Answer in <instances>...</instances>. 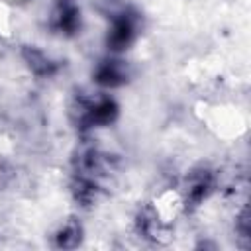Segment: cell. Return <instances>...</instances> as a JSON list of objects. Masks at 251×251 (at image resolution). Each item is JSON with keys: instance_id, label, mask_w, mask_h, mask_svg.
<instances>
[{"instance_id": "cell-1", "label": "cell", "mask_w": 251, "mask_h": 251, "mask_svg": "<svg viewBox=\"0 0 251 251\" xmlns=\"http://www.w3.org/2000/svg\"><path fill=\"white\" fill-rule=\"evenodd\" d=\"M118 104L106 94H76L71 104V116L80 129L104 127L116 122Z\"/></svg>"}, {"instance_id": "cell-2", "label": "cell", "mask_w": 251, "mask_h": 251, "mask_svg": "<svg viewBox=\"0 0 251 251\" xmlns=\"http://www.w3.org/2000/svg\"><path fill=\"white\" fill-rule=\"evenodd\" d=\"M137 27H139V16L137 12L126 8L120 10L112 16V25L106 35V45L112 53H122L126 51L137 37Z\"/></svg>"}, {"instance_id": "cell-3", "label": "cell", "mask_w": 251, "mask_h": 251, "mask_svg": "<svg viewBox=\"0 0 251 251\" xmlns=\"http://www.w3.org/2000/svg\"><path fill=\"white\" fill-rule=\"evenodd\" d=\"M214 173L208 167H198L190 171L184 180V206L196 208L198 204H202L214 190Z\"/></svg>"}, {"instance_id": "cell-4", "label": "cell", "mask_w": 251, "mask_h": 251, "mask_svg": "<svg viewBox=\"0 0 251 251\" xmlns=\"http://www.w3.org/2000/svg\"><path fill=\"white\" fill-rule=\"evenodd\" d=\"M135 227H137V233L149 241H155V243H165L171 235H169V227H167V222L161 220L159 212L153 208V206H143L139 212H137V218H135Z\"/></svg>"}, {"instance_id": "cell-5", "label": "cell", "mask_w": 251, "mask_h": 251, "mask_svg": "<svg viewBox=\"0 0 251 251\" xmlns=\"http://www.w3.org/2000/svg\"><path fill=\"white\" fill-rule=\"evenodd\" d=\"M94 82L104 88H118L129 80V69L122 59H104L94 69Z\"/></svg>"}, {"instance_id": "cell-6", "label": "cell", "mask_w": 251, "mask_h": 251, "mask_svg": "<svg viewBox=\"0 0 251 251\" xmlns=\"http://www.w3.org/2000/svg\"><path fill=\"white\" fill-rule=\"evenodd\" d=\"M22 57H24L27 69L39 78H49L59 71V63L53 61L45 51H41L33 45H25L22 49Z\"/></svg>"}, {"instance_id": "cell-7", "label": "cell", "mask_w": 251, "mask_h": 251, "mask_svg": "<svg viewBox=\"0 0 251 251\" xmlns=\"http://www.w3.org/2000/svg\"><path fill=\"white\" fill-rule=\"evenodd\" d=\"M51 25H53V29H57L65 35H75L80 29V10L71 2L59 4L57 10L53 12Z\"/></svg>"}, {"instance_id": "cell-8", "label": "cell", "mask_w": 251, "mask_h": 251, "mask_svg": "<svg viewBox=\"0 0 251 251\" xmlns=\"http://www.w3.org/2000/svg\"><path fill=\"white\" fill-rule=\"evenodd\" d=\"M82 241V226L78 220L69 218L53 235V243L59 249H75Z\"/></svg>"}, {"instance_id": "cell-9", "label": "cell", "mask_w": 251, "mask_h": 251, "mask_svg": "<svg viewBox=\"0 0 251 251\" xmlns=\"http://www.w3.org/2000/svg\"><path fill=\"white\" fill-rule=\"evenodd\" d=\"M235 229H237V235L241 239H245V245L249 241V208L245 206L241 210V214L237 216V222H235Z\"/></svg>"}]
</instances>
